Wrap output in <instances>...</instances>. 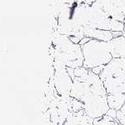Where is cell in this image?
I'll return each mask as SVG.
<instances>
[{
    "mask_svg": "<svg viewBox=\"0 0 125 125\" xmlns=\"http://www.w3.org/2000/svg\"><path fill=\"white\" fill-rule=\"evenodd\" d=\"M83 33L85 37L91 38V39H97V40H100V41L109 42L114 39L112 32L108 31V30L83 28Z\"/></svg>",
    "mask_w": 125,
    "mask_h": 125,
    "instance_id": "6",
    "label": "cell"
},
{
    "mask_svg": "<svg viewBox=\"0 0 125 125\" xmlns=\"http://www.w3.org/2000/svg\"><path fill=\"white\" fill-rule=\"evenodd\" d=\"M120 110H121V111H124V110H125V104H124V106L122 107V108H121Z\"/></svg>",
    "mask_w": 125,
    "mask_h": 125,
    "instance_id": "17",
    "label": "cell"
},
{
    "mask_svg": "<svg viewBox=\"0 0 125 125\" xmlns=\"http://www.w3.org/2000/svg\"><path fill=\"white\" fill-rule=\"evenodd\" d=\"M71 108L73 112H78L79 110L83 109V104L76 98H71Z\"/></svg>",
    "mask_w": 125,
    "mask_h": 125,
    "instance_id": "10",
    "label": "cell"
},
{
    "mask_svg": "<svg viewBox=\"0 0 125 125\" xmlns=\"http://www.w3.org/2000/svg\"><path fill=\"white\" fill-rule=\"evenodd\" d=\"M102 81L108 94H125V77H108Z\"/></svg>",
    "mask_w": 125,
    "mask_h": 125,
    "instance_id": "3",
    "label": "cell"
},
{
    "mask_svg": "<svg viewBox=\"0 0 125 125\" xmlns=\"http://www.w3.org/2000/svg\"><path fill=\"white\" fill-rule=\"evenodd\" d=\"M99 77L102 80L108 77H125L124 58H113L108 64L105 65Z\"/></svg>",
    "mask_w": 125,
    "mask_h": 125,
    "instance_id": "2",
    "label": "cell"
},
{
    "mask_svg": "<svg viewBox=\"0 0 125 125\" xmlns=\"http://www.w3.org/2000/svg\"><path fill=\"white\" fill-rule=\"evenodd\" d=\"M112 34L114 36V38H118V37H120V36H123V33L122 32H112Z\"/></svg>",
    "mask_w": 125,
    "mask_h": 125,
    "instance_id": "15",
    "label": "cell"
},
{
    "mask_svg": "<svg viewBox=\"0 0 125 125\" xmlns=\"http://www.w3.org/2000/svg\"><path fill=\"white\" fill-rule=\"evenodd\" d=\"M107 101L109 108H113L117 111L120 110L125 104V94H108Z\"/></svg>",
    "mask_w": 125,
    "mask_h": 125,
    "instance_id": "7",
    "label": "cell"
},
{
    "mask_svg": "<svg viewBox=\"0 0 125 125\" xmlns=\"http://www.w3.org/2000/svg\"><path fill=\"white\" fill-rule=\"evenodd\" d=\"M106 115L111 117L113 118H116L117 117V110L115 109H113V108H109L108 110V112L106 113Z\"/></svg>",
    "mask_w": 125,
    "mask_h": 125,
    "instance_id": "13",
    "label": "cell"
},
{
    "mask_svg": "<svg viewBox=\"0 0 125 125\" xmlns=\"http://www.w3.org/2000/svg\"><path fill=\"white\" fill-rule=\"evenodd\" d=\"M104 67H105V65L98 66V67H95V68H92V69H90V70H91V71L94 73L97 74V75H100V73H101L102 71L104 70Z\"/></svg>",
    "mask_w": 125,
    "mask_h": 125,
    "instance_id": "12",
    "label": "cell"
},
{
    "mask_svg": "<svg viewBox=\"0 0 125 125\" xmlns=\"http://www.w3.org/2000/svg\"><path fill=\"white\" fill-rule=\"evenodd\" d=\"M116 118L118 120L119 124H121L122 125H125V110L124 111H121V110L117 111Z\"/></svg>",
    "mask_w": 125,
    "mask_h": 125,
    "instance_id": "11",
    "label": "cell"
},
{
    "mask_svg": "<svg viewBox=\"0 0 125 125\" xmlns=\"http://www.w3.org/2000/svg\"><path fill=\"white\" fill-rule=\"evenodd\" d=\"M81 48L83 56V67L87 69L106 65L113 59L108 42L91 39Z\"/></svg>",
    "mask_w": 125,
    "mask_h": 125,
    "instance_id": "1",
    "label": "cell"
},
{
    "mask_svg": "<svg viewBox=\"0 0 125 125\" xmlns=\"http://www.w3.org/2000/svg\"><path fill=\"white\" fill-rule=\"evenodd\" d=\"M124 31H123L122 33H123V36H124V37L125 38V19H124Z\"/></svg>",
    "mask_w": 125,
    "mask_h": 125,
    "instance_id": "16",
    "label": "cell"
},
{
    "mask_svg": "<svg viewBox=\"0 0 125 125\" xmlns=\"http://www.w3.org/2000/svg\"><path fill=\"white\" fill-rule=\"evenodd\" d=\"M94 118L87 115L84 109L71 112L68 115L63 125H94Z\"/></svg>",
    "mask_w": 125,
    "mask_h": 125,
    "instance_id": "4",
    "label": "cell"
},
{
    "mask_svg": "<svg viewBox=\"0 0 125 125\" xmlns=\"http://www.w3.org/2000/svg\"><path fill=\"white\" fill-rule=\"evenodd\" d=\"M114 119L115 118H113L105 114V115H104L103 117L95 118L94 120V125H110L111 123L113 121H114Z\"/></svg>",
    "mask_w": 125,
    "mask_h": 125,
    "instance_id": "8",
    "label": "cell"
},
{
    "mask_svg": "<svg viewBox=\"0 0 125 125\" xmlns=\"http://www.w3.org/2000/svg\"><path fill=\"white\" fill-rule=\"evenodd\" d=\"M91 39V38H88V37H84V38H83V39L80 40V42H79V44L80 45H83V44H85L86 43H88L89 40Z\"/></svg>",
    "mask_w": 125,
    "mask_h": 125,
    "instance_id": "14",
    "label": "cell"
},
{
    "mask_svg": "<svg viewBox=\"0 0 125 125\" xmlns=\"http://www.w3.org/2000/svg\"><path fill=\"white\" fill-rule=\"evenodd\" d=\"M89 69H87L84 67H78L74 68V76L75 78H84L88 76Z\"/></svg>",
    "mask_w": 125,
    "mask_h": 125,
    "instance_id": "9",
    "label": "cell"
},
{
    "mask_svg": "<svg viewBox=\"0 0 125 125\" xmlns=\"http://www.w3.org/2000/svg\"><path fill=\"white\" fill-rule=\"evenodd\" d=\"M108 43L113 58L125 57V38L124 36L114 38Z\"/></svg>",
    "mask_w": 125,
    "mask_h": 125,
    "instance_id": "5",
    "label": "cell"
}]
</instances>
